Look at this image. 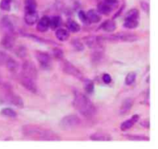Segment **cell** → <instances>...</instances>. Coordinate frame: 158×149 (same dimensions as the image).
Segmentation results:
<instances>
[{
    "mask_svg": "<svg viewBox=\"0 0 158 149\" xmlns=\"http://www.w3.org/2000/svg\"><path fill=\"white\" fill-rule=\"evenodd\" d=\"M142 125H143V126H144L145 128H149V126H150V124H149V121H143L142 122V124H141Z\"/></svg>",
    "mask_w": 158,
    "mask_h": 149,
    "instance_id": "38",
    "label": "cell"
},
{
    "mask_svg": "<svg viewBox=\"0 0 158 149\" xmlns=\"http://www.w3.org/2000/svg\"><path fill=\"white\" fill-rule=\"evenodd\" d=\"M139 24V20L131 19H125L124 20V27L127 29H135L137 27Z\"/></svg>",
    "mask_w": 158,
    "mask_h": 149,
    "instance_id": "20",
    "label": "cell"
},
{
    "mask_svg": "<svg viewBox=\"0 0 158 149\" xmlns=\"http://www.w3.org/2000/svg\"><path fill=\"white\" fill-rule=\"evenodd\" d=\"M37 3L35 0H26L25 1V11L30 12V11H36Z\"/></svg>",
    "mask_w": 158,
    "mask_h": 149,
    "instance_id": "19",
    "label": "cell"
},
{
    "mask_svg": "<svg viewBox=\"0 0 158 149\" xmlns=\"http://www.w3.org/2000/svg\"><path fill=\"white\" fill-rule=\"evenodd\" d=\"M2 114L5 116H7V117H15L17 116V114L15 113V111L14 110H12V108H4V109L2 110Z\"/></svg>",
    "mask_w": 158,
    "mask_h": 149,
    "instance_id": "27",
    "label": "cell"
},
{
    "mask_svg": "<svg viewBox=\"0 0 158 149\" xmlns=\"http://www.w3.org/2000/svg\"><path fill=\"white\" fill-rule=\"evenodd\" d=\"M104 2L106 3H107L108 5H110V6H112V7H114V6H116L117 4V0H105Z\"/></svg>",
    "mask_w": 158,
    "mask_h": 149,
    "instance_id": "36",
    "label": "cell"
},
{
    "mask_svg": "<svg viewBox=\"0 0 158 149\" xmlns=\"http://www.w3.org/2000/svg\"><path fill=\"white\" fill-rule=\"evenodd\" d=\"M101 28L106 32H113L116 29L117 26L114 20H106L102 24Z\"/></svg>",
    "mask_w": 158,
    "mask_h": 149,
    "instance_id": "18",
    "label": "cell"
},
{
    "mask_svg": "<svg viewBox=\"0 0 158 149\" xmlns=\"http://www.w3.org/2000/svg\"><path fill=\"white\" fill-rule=\"evenodd\" d=\"M136 80V74L134 72H131L127 74L125 79V83L127 85H131Z\"/></svg>",
    "mask_w": 158,
    "mask_h": 149,
    "instance_id": "28",
    "label": "cell"
},
{
    "mask_svg": "<svg viewBox=\"0 0 158 149\" xmlns=\"http://www.w3.org/2000/svg\"><path fill=\"white\" fill-rule=\"evenodd\" d=\"M63 70L65 74H69V75L73 76V77H76V78L79 79L80 80H83V75L80 70L77 67H76L73 64L69 63V61H65L63 63Z\"/></svg>",
    "mask_w": 158,
    "mask_h": 149,
    "instance_id": "5",
    "label": "cell"
},
{
    "mask_svg": "<svg viewBox=\"0 0 158 149\" xmlns=\"http://www.w3.org/2000/svg\"><path fill=\"white\" fill-rule=\"evenodd\" d=\"M133 104H134V101L131 98L126 99L122 104L121 113H126L128 111H130V109L132 108Z\"/></svg>",
    "mask_w": 158,
    "mask_h": 149,
    "instance_id": "23",
    "label": "cell"
},
{
    "mask_svg": "<svg viewBox=\"0 0 158 149\" xmlns=\"http://www.w3.org/2000/svg\"><path fill=\"white\" fill-rule=\"evenodd\" d=\"M89 138L93 141H97V142H108L111 140V136L106 133L96 132L91 134L89 136Z\"/></svg>",
    "mask_w": 158,
    "mask_h": 149,
    "instance_id": "13",
    "label": "cell"
},
{
    "mask_svg": "<svg viewBox=\"0 0 158 149\" xmlns=\"http://www.w3.org/2000/svg\"><path fill=\"white\" fill-rule=\"evenodd\" d=\"M6 67H7L8 70H9V72L12 73V74L16 72L17 70H18L19 68V65L18 63H17V62L15 61L14 59L11 58V57H9L8 60L6 61Z\"/></svg>",
    "mask_w": 158,
    "mask_h": 149,
    "instance_id": "16",
    "label": "cell"
},
{
    "mask_svg": "<svg viewBox=\"0 0 158 149\" xmlns=\"http://www.w3.org/2000/svg\"><path fill=\"white\" fill-rule=\"evenodd\" d=\"M49 20H50V18L46 15L45 16H43L40 19V21L37 23L36 29L39 32H45L48 30L50 26H49Z\"/></svg>",
    "mask_w": 158,
    "mask_h": 149,
    "instance_id": "10",
    "label": "cell"
},
{
    "mask_svg": "<svg viewBox=\"0 0 158 149\" xmlns=\"http://www.w3.org/2000/svg\"><path fill=\"white\" fill-rule=\"evenodd\" d=\"M83 81L84 82L85 91L87 93H89V94H92L94 90V84L93 83V81H91L89 80H83Z\"/></svg>",
    "mask_w": 158,
    "mask_h": 149,
    "instance_id": "26",
    "label": "cell"
},
{
    "mask_svg": "<svg viewBox=\"0 0 158 149\" xmlns=\"http://www.w3.org/2000/svg\"><path fill=\"white\" fill-rule=\"evenodd\" d=\"M9 57L6 53L2 52V51H0V66L6 64V61L8 60Z\"/></svg>",
    "mask_w": 158,
    "mask_h": 149,
    "instance_id": "32",
    "label": "cell"
},
{
    "mask_svg": "<svg viewBox=\"0 0 158 149\" xmlns=\"http://www.w3.org/2000/svg\"><path fill=\"white\" fill-rule=\"evenodd\" d=\"M22 74L29 76V77L36 80L38 72H37V69L35 67V64L32 62L26 61L23 64V71H22Z\"/></svg>",
    "mask_w": 158,
    "mask_h": 149,
    "instance_id": "7",
    "label": "cell"
},
{
    "mask_svg": "<svg viewBox=\"0 0 158 149\" xmlns=\"http://www.w3.org/2000/svg\"><path fill=\"white\" fill-rule=\"evenodd\" d=\"M39 19V15L36 11H30V12H25L24 20L26 24L34 25Z\"/></svg>",
    "mask_w": 158,
    "mask_h": 149,
    "instance_id": "11",
    "label": "cell"
},
{
    "mask_svg": "<svg viewBox=\"0 0 158 149\" xmlns=\"http://www.w3.org/2000/svg\"><path fill=\"white\" fill-rule=\"evenodd\" d=\"M73 104L75 109L78 111L80 114L88 118L94 117L97 113V110L93 102L80 91H74Z\"/></svg>",
    "mask_w": 158,
    "mask_h": 149,
    "instance_id": "2",
    "label": "cell"
},
{
    "mask_svg": "<svg viewBox=\"0 0 158 149\" xmlns=\"http://www.w3.org/2000/svg\"><path fill=\"white\" fill-rule=\"evenodd\" d=\"M138 120H139V115L135 114V115L133 116L131 119L123 121V123L121 124V125H120V129L123 131L130 129V128H132V127L134 126L137 121H138Z\"/></svg>",
    "mask_w": 158,
    "mask_h": 149,
    "instance_id": "12",
    "label": "cell"
},
{
    "mask_svg": "<svg viewBox=\"0 0 158 149\" xmlns=\"http://www.w3.org/2000/svg\"><path fill=\"white\" fill-rule=\"evenodd\" d=\"M1 27L5 33L15 34V28H14L13 23H12L9 16L5 15L2 17L1 20Z\"/></svg>",
    "mask_w": 158,
    "mask_h": 149,
    "instance_id": "8",
    "label": "cell"
},
{
    "mask_svg": "<svg viewBox=\"0 0 158 149\" xmlns=\"http://www.w3.org/2000/svg\"><path fill=\"white\" fill-rule=\"evenodd\" d=\"M141 6H142V8H143V10L145 11V12H149V9H150V7H149V4L147 2H142L141 3Z\"/></svg>",
    "mask_w": 158,
    "mask_h": 149,
    "instance_id": "37",
    "label": "cell"
},
{
    "mask_svg": "<svg viewBox=\"0 0 158 149\" xmlns=\"http://www.w3.org/2000/svg\"><path fill=\"white\" fill-rule=\"evenodd\" d=\"M81 124V120L78 116L75 114H70V115L65 116L61 120L60 123V126L62 129L67 131V130L74 129L80 126Z\"/></svg>",
    "mask_w": 158,
    "mask_h": 149,
    "instance_id": "3",
    "label": "cell"
},
{
    "mask_svg": "<svg viewBox=\"0 0 158 149\" xmlns=\"http://www.w3.org/2000/svg\"><path fill=\"white\" fill-rule=\"evenodd\" d=\"M125 19H137L139 20V12L137 9H131L129 12L127 13Z\"/></svg>",
    "mask_w": 158,
    "mask_h": 149,
    "instance_id": "25",
    "label": "cell"
},
{
    "mask_svg": "<svg viewBox=\"0 0 158 149\" xmlns=\"http://www.w3.org/2000/svg\"><path fill=\"white\" fill-rule=\"evenodd\" d=\"M86 18H87V21L89 23H97L100 21V16L99 15L98 12H97L94 9H91L86 12Z\"/></svg>",
    "mask_w": 158,
    "mask_h": 149,
    "instance_id": "15",
    "label": "cell"
},
{
    "mask_svg": "<svg viewBox=\"0 0 158 149\" xmlns=\"http://www.w3.org/2000/svg\"><path fill=\"white\" fill-rule=\"evenodd\" d=\"M12 0H2L0 2V8L2 10L9 11L10 9V6Z\"/></svg>",
    "mask_w": 158,
    "mask_h": 149,
    "instance_id": "30",
    "label": "cell"
},
{
    "mask_svg": "<svg viewBox=\"0 0 158 149\" xmlns=\"http://www.w3.org/2000/svg\"><path fill=\"white\" fill-rule=\"evenodd\" d=\"M19 82L27 91H30L33 94H35L37 92V85L35 83V79L21 74L19 77Z\"/></svg>",
    "mask_w": 158,
    "mask_h": 149,
    "instance_id": "4",
    "label": "cell"
},
{
    "mask_svg": "<svg viewBox=\"0 0 158 149\" xmlns=\"http://www.w3.org/2000/svg\"><path fill=\"white\" fill-rule=\"evenodd\" d=\"M61 24V19L60 16H53L49 20V26L52 29L58 28Z\"/></svg>",
    "mask_w": 158,
    "mask_h": 149,
    "instance_id": "24",
    "label": "cell"
},
{
    "mask_svg": "<svg viewBox=\"0 0 158 149\" xmlns=\"http://www.w3.org/2000/svg\"><path fill=\"white\" fill-rule=\"evenodd\" d=\"M23 134L25 137H27L31 139H35L39 141H60L61 138L59 137L58 134H56L50 130L45 129L39 126L34 125H26L23 128Z\"/></svg>",
    "mask_w": 158,
    "mask_h": 149,
    "instance_id": "1",
    "label": "cell"
},
{
    "mask_svg": "<svg viewBox=\"0 0 158 149\" xmlns=\"http://www.w3.org/2000/svg\"><path fill=\"white\" fill-rule=\"evenodd\" d=\"M126 138L131 141H149L150 138L146 135L141 134H127Z\"/></svg>",
    "mask_w": 158,
    "mask_h": 149,
    "instance_id": "22",
    "label": "cell"
},
{
    "mask_svg": "<svg viewBox=\"0 0 158 149\" xmlns=\"http://www.w3.org/2000/svg\"><path fill=\"white\" fill-rule=\"evenodd\" d=\"M52 53H53L54 57L57 59H62L63 57V53L61 49L59 48H54L52 49Z\"/></svg>",
    "mask_w": 158,
    "mask_h": 149,
    "instance_id": "31",
    "label": "cell"
},
{
    "mask_svg": "<svg viewBox=\"0 0 158 149\" xmlns=\"http://www.w3.org/2000/svg\"><path fill=\"white\" fill-rule=\"evenodd\" d=\"M112 6L108 5L107 3H106L105 2L100 3V4H98V6H97V12H98L99 13L102 14V15H109V14L112 12Z\"/></svg>",
    "mask_w": 158,
    "mask_h": 149,
    "instance_id": "14",
    "label": "cell"
},
{
    "mask_svg": "<svg viewBox=\"0 0 158 149\" xmlns=\"http://www.w3.org/2000/svg\"><path fill=\"white\" fill-rule=\"evenodd\" d=\"M15 53L18 55V57H24L26 55V50L25 49V47H23V46H19V47L17 48L16 51H15Z\"/></svg>",
    "mask_w": 158,
    "mask_h": 149,
    "instance_id": "33",
    "label": "cell"
},
{
    "mask_svg": "<svg viewBox=\"0 0 158 149\" xmlns=\"http://www.w3.org/2000/svg\"><path fill=\"white\" fill-rule=\"evenodd\" d=\"M35 57H36L40 66L43 69L49 70L51 67L52 60H51V57L49 54L45 52H36Z\"/></svg>",
    "mask_w": 158,
    "mask_h": 149,
    "instance_id": "6",
    "label": "cell"
},
{
    "mask_svg": "<svg viewBox=\"0 0 158 149\" xmlns=\"http://www.w3.org/2000/svg\"><path fill=\"white\" fill-rule=\"evenodd\" d=\"M72 45L73 46L74 49L77 51H82L84 49V46H83V43H82L79 40H77V39L73 40Z\"/></svg>",
    "mask_w": 158,
    "mask_h": 149,
    "instance_id": "29",
    "label": "cell"
},
{
    "mask_svg": "<svg viewBox=\"0 0 158 149\" xmlns=\"http://www.w3.org/2000/svg\"><path fill=\"white\" fill-rule=\"evenodd\" d=\"M15 34L5 33L1 41V44L5 49H12L15 45Z\"/></svg>",
    "mask_w": 158,
    "mask_h": 149,
    "instance_id": "9",
    "label": "cell"
},
{
    "mask_svg": "<svg viewBox=\"0 0 158 149\" xmlns=\"http://www.w3.org/2000/svg\"><path fill=\"white\" fill-rule=\"evenodd\" d=\"M78 15H79V17H80V20H81L82 22H83V23H86V22L87 21V18H86V14L85 13V12H83V10H80V12H78Z\"/></svg>",
    "mask_w": 158,
    "mask_h": 149,
    "instance_id": "34",
    "label": "cell"
},
{
    "mask_svg": "<svg viewBox=\"0 0 158 149\" xmlns=\"http://www.w3.org/2000/svg\"><path fill=\"white\" fill-rule=\"evenodd\" d=\"M56 36L60 41H66L69 39V32L66 29L60 28L56 31Z\"/></svg>",
    "mask_w": 158,
    "mask_h": 149,
    "instance_id": "17",
    "label": "cell"
},
{
    "mask_svg": "<svg viewBox=\"0 0 158 149\" xmlns=\"http://www.w3.org/2000/svg\"><path fill=\"white\" fill-rule=\"evenodd\" d=\"M67 27L69 30L72 32H78L80 30V26L77 22L73 20H69L67 23Z\"/></svg>",
    "mask_w": 158,
    "mask_h": 149,
    "instance_id": "21",
    "label": "cell"
},
{
    "mask_svg": "<svg viewBox=\"0 0 158 149\" xmlns=\"http://www.w3.org/2000/svg\"><path fill=\"white\" fill-rule=\"evenodd\" d=\"M103 80L104 83H110L112 80V78H111L110 75L108 74H104L103 76Z\"/></svg>",
    "mask_w": 158,
    "mask_h": 149,
    "instance_id": "35",
    "label": "cell"
}]
</instances>
